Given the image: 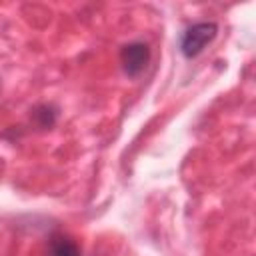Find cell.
I'll use <instances>...</instances> for the list:
<instances>
[{
	"instance_id": "2",
	"label": "cell",
	"mask_w": 256,
	"mask_h": 256,
	"mask_svg": "<svg viewBox=\"0 0 256 256\" xmlns=\"http://www.w3.org/2000/svg\"><path fill=\"white\" fill-rule=\"evenodd\" d=\"M148 60H150V48L144 42H130L120 50L122 70L128 76H138L146 68Z\"/></svg>"
},
{
	"instance_id": "3",
	"label": "cell",
	"mask_w": 256,
	"mask_h": 256,
	"mask_svg": "<svg viewBox=\"0 0 256 256\" xmlns=\"http://www.w3.org/2000/svg\"><path fill=\"white\" fill-rule=\"evenodd\" d=\"M50 256H82L78 242L68 234H54L48 244Z\"/></svg>"
},
{
	"instance_id": "1",
	"label": "cell",
	"mask_w": 256,
	"mask_h": 256,
	"mask_svg": "<svg viewBox=\"0 0 256 256\" xmlns=\"http://www.w3.org/2000/svg\"><path fill=\"white\" fill-rule=\"evenodd\" d=\"M218 26L216 22H196L192 24L180 40V52L186 58H196L214 38H216Z\"/></svg>"
},
{
	"instance_id": "4",
	"label": "cell",
	"mask_w": 256,
	"mask_h": 256,
	"mask_svg": "<svg viewBox=\"0 0 256 256\" xmlns=\"http://www.w3.org/2000/svg\"><path fill=\"white\" fill-rule=\"evenodd\" d=\"M32 116H34V122L40 128H52L54 122H56V110L52 106H48V104L36 106L34 112H32Z\"/></svg>"
}]
</instances>
